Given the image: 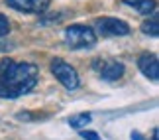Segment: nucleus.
<instances>
[{
    "instance_id": "7",
    "label": "nucleus",
    "mask_w": 159,
    "mask_h": 140,
    "mask_svg": "<svg viewBox=\"0 0 159 140\" xmlns=\"http://www.w3.org/2000/svg\"><path fill=\"white\" fill-rule=\"evenodd\" d=\"M138 67L145 77H149L151 81H157L159 77V61L155 53H142L138 59Z\"/></svg>"
},
{
    "instance_id": "2",
    "label": "nucleus",
    "mask_w": 159,
    "mask_h": 140,
    "mask_svg": "<svg viewBox=\"0 0 159 140\" xmlns=\"http://www.w3.org/2000/svg\"><path fill=\"white\" fill-rule=\"evenodd\" d=\"M65 44L71 50H89L96 44V32L90 26L73 24L65 30Z\"/></svg>"
},
{
    "instance_id": "4",
    "label": "nucleus",
    "mask_w": 159,
    "mask_h": 140,
    "mask_svg": "<svg viewBox=\"0 0 159 140\" xmlns=\"http://www.w3.org/2000/svg\"><path fill=\"white\" fill-rule=\"evenodd\" d=\"M94 69L98 71V75L104 81H118L124 75V63L116 61V59H96L94 61Z\"/></svg>"
},
{
    "instance_id": "6",
    "label": "nucleus",
    "mask_w": 159,
    "mask_h": 140,
    "mask_svg": "<svg viewBox=\"0 0 159 140\" xmlns=\"http://www.w3.org/2000/svg\"><path fill=\"white\" fill-rule=\"evenodd\" d=\"M10 8L18 12H26V14H39L45 12L47 6L51 4V0H4Z\"/></svg>"
},
{
    "instance_id": "3",
    "label": "nucleus",
    "mask_w": 159,
    "mask_h": 140,
    "mask_svg": "<svg viewBox=\"0 0 159 140\" xmlns=\"http://www.w3.org/2000/svg\"><path fill=\"white\" fill-rule=\"evenodd\" d=\"M51 73L55 75V79L69 91H75L79 87V83H81L79 81L77 69L73 67V65H69L67 61H63V59H59V57H55L51 61Z\"/></svg>"
},
{
    "instance_id": "10",
    "label": "nucleus",
    "mask_w": 159,
    "mask_h": 140,
    "mask_svg": "<svg viewBox=\"0 0 159 140\" xmlns=\"http://www.w3.org/2000/svg\"><path fill=\"white\" fill-rule=\"evenodd\" d=\"M90 113H79V114H73V117L69 118V126H73V128H83V126H87L90 123Z\"/></svg>"
},
{
    "instance_id": "11",
    "label": "nucleus",
    "mask_w": 159,
    "mask_h": 140,
    "mask_svg": "<svg viewBox=\"0 0 159 140\" xmlns=\"http://www.w3.org/2000/svg\"><path fill=\"white\" fill-rule=\"evenodd\" d=\"M8 32H10V20H8L4 14H0V38H2V36H6Z\"/></svg>"
},
{
    "instance_id": "1",
    "label": "nucleus",
    "mask_w": 159,
    "mask_h": 140,
    "mask_svg": "<svg viewBox=\"0 0 159 140\" xmlns=\"http://www.w3.org/2000/svg\"><path fill=\"white\" fill-rule=\"evenodd\" d=\"M39 79L38 65L30 61H14L2 59L0 61V97L2 99H18L30 93Z\"/></svg>"
},
{
    "instance_id": "9",
    "label": "nucleus",
    "mask_w": 159,
    "mask_h": 140,
    "mask_svg": "<svg viewBox=\"0 0 159 140\" xmlns=\"http://www.w3.org/2000/svg\"><path fill=\"white\" fill-rule=\"evenodd\" d=\"M142 32L151 36V38H157L159 34V22H157V12H151V20L142 24Z\"/></svg>"
},
{
    "instance_id": "12",
    "label": "nucleus",
    "mask_w": 159,
    "mask_h": 140,
    "mask_svg": "<svg viewBox=\"0 0 159 140\" xmlns=\"http://www.w3.org/2000/svg\"><path fill=\"white\" fill-rule=\"evenodd\" d=\"M81 138H83V140H102L94 130H83V132H81Z\"/></svg>"
},
{
    "instance_id": "5",
    "label": "nucleus",
    "mask_w": 159,
    "mask_h": 140,
    "mask_svg": "<svg viewBox=\"0 0 159 140\" xmlns=\"http://www.w3.org/2000/svg\"><path fill=\"white\" fill-rule=\"evenodd\" d=\"M96 28H98V34L102 36H128L130 34L128 22L118 20V18H98Z\"/></svg>"
},
{
    "instance_id": "8",
    "label": "nucleus",
    "mask_w": 159,
    "mask_h": 140,
    "mask_svg": "<svg viewBox=\"0 0 159 140\" xmlns=\"http://www.w3.org/2000/svg\"><path fill=\"white\" fill-rule=\"evenodd\" d=\"M124 4L136 8L139 14H145V16L155 12V0H124Z\"/></svg>"
}]
</instances>
